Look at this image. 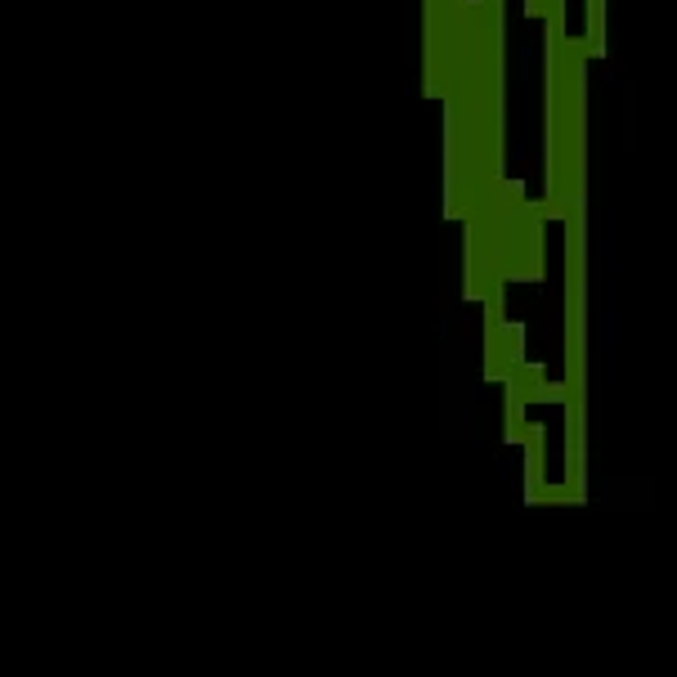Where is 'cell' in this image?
Wrapping results in <instances>:
<instances>
[{"label":"cell","instance_id":"cell-1","mask_svg":"<svg viewBox=\"0 0 677 677\" xmlns=\"http://www.w3.org/2000/svg\"><path fill=\"white\" fill-rule=\"evenodd\" d=\"M601 5H606V0H588V50L592 54L606 50V18H601Z\"/></svg>","mask_w":677,"mask_h":677}]
</instances>
